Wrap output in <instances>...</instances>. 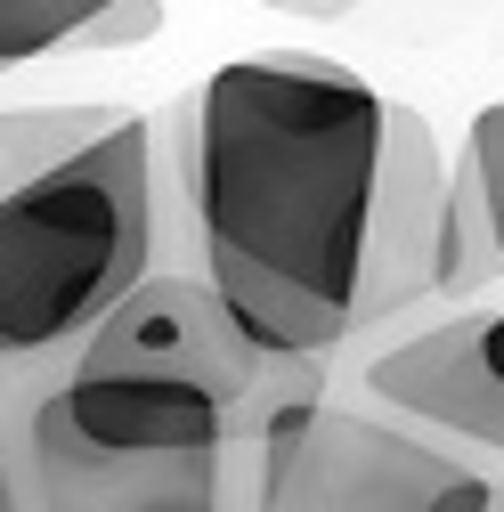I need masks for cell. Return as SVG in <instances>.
Returning <instances> with one entry per match:
<instances>
[{
  "label": "cell",
  "mask_w": 504,
  "mask_h": 512,
  "mask_svg": "<svg viewBox=\"0 0 504 512\" xmlns=\"http://www.w3.org/2000/svg\"><path fill=\"white\" fill-rule=\"evenodd\" d=\"M439 204H448V147L431 114L383 98V163H374V212H366V269H358V334L391 326L399 309L431 293Z\"/></svg>",
  "instance_id": "5b68a950"
},
{
  "label": "cell",
  "mask_w": 504,
  "mask_h": 512,
  "mask_svg": "<svg viewBox=\"0 0 504 512\" xmlns=\"http://www.w3.org/2000/svg\"><path fill=\"white\" fill-rule=\"evenodd\" d=\"M366 391L391 415L504 456V309H464L448 326L391 342L383 358H366Z\"/></svg>",
  "instance_id": "8992f818"
},
{
  "label": "cell",
  "mask_w": 504,
  "mask_h": 512,
  "mask_svg": "<svg viewBox=\"0 0 504 512\" xmlns=\"http://www.w3.org/2000/svg\"><path fill=\"white\" fill-rule=\"evenodd\" d=\"M163 33V0H106V9L66 41V57H98V49H139Z\"/></svg>",
  "instance_id": "8fae6325"
},
{
  "label": "cell",
  "mask_w": 504,
  "mask_h": 512,
  "mask_svg": "<svg viewBox=\"0 0 504 512\" xmlns=\"http://www.w3.org/2000/svg\"><path fill=\"white\" fill-rule=\"evenodd\" d=\"M504 277V252H496V220H488V196H480V171L456 155L448 163V204H439V252H431V293H480Z\"/></svg>",
  "instance_id": "ba28073f"
},
{
  "label": "cell",
  "mask_w": 504,
  "mask_h": 512,
  "mask_svg": "<svg viewBox=\"0 0 504 512\" xmlns=\"http://www.w3.org/2000/svg\"><path fill=\"white\" fill-rule=\"evenodd\" d=\"M131 106L114 98H49V106H0V196H17L25 179L57 171L66 155H82L90 139H106Z\"/></svg>",
  "instance_id": "52a82bcc"
},
{
  "label": "cell",
  "mask_w": 504,
  "mask_h": 512,
  "mask_svg": "<svg viewBox=\"0 0 504 512\" xmlns=\"http://www.w3.org/2000/svg\"><path fill=\"white\" fill-rule=\"evenodd\" d=\"M196 269L285 358L358 342L383 90L318 49H261L171 106Z\"/></svg>",
  "instance_id": "6da1fadb"
},
{
  "label": "cell",
  "mask_w": 504,
  "mask_h": 512,
  "mask_svg": "<svg viewBox=\"0 0 504 512\" xmlns=\"http://www.w3.org/2000/svg\"><path fill=\"white\" fill-rule=\"evenodd\" d=\"M464 163L480 171V196H488V220H496V252H504V98L472 114V131H464Z\"/></svg>",
  "instance_id": "7c38bea8"
},
{
  "label": "cell",
  "mask_w": 504,
  "mask_h": 512,
  "mask_svg": "<svg viewBox=\"0 0 504 512\" xmlns=\"http://www.w3.org/2000/svg\"><path fill=\"white\" fill-rule=\"evenodd\" d=\"M334 358L236 326L204 269H147L33 407L49 512H261L269 423Z\"/></svg>",
  "instance_id": "7a4b0ae2"
},
{
  "label": "cell",
  "mask_w": 504,
  "mask_h": 512,
  "mask_svg": "<svg viewBox=\"0 0 504 512\" xmlns=\"http://www.w3.org/2000/svg\"><path fill=\"white\" fill-rule=\"evenodd\" d=\"M106 0H0V74L9 66H33V57L66 49Z\"/></svg>",
  "instance_id": "30bf717a"
},
{
  "label": "cell",
  "mask_w": 504,
  "mask_h": 512,
  "mask_svg": "<svg viewBox=\"0 0 504 512\" xmlns=\"http://www.w3.org/2000/svg\"><path fill=\"white\" fill-rule=\"evenodd\" d=\"M496 480L456 447H431L391 415L334 407L326 391L285 399L269 423L261 512H496Z\"/></svg>",
  "instance_id": "277c9868"
},
{
  "label": "cell",
  "mask_w": 504,
  "mask_h": 512,
  "mask_svg": "<svg viewBox=\"0 0 504 512\" xmlns=\"http://www.w3.org/2000/svg\"><path fill=\"white\" fill-rule=\"evenodd\" d=\"M261 9H277V17H350L358 0H261Z\"/></svg>",
  "instance_id": "4fadbf2b"
},
{
  "label": "cell",
  "mask_w": 504,
  "mask_h": 512,
  "mask_svg": "<svg viewBox=\"0 0 504 512\" xmlns=\"http://www.w3.org/2000/svg\"><path fill=\"white\" fill-rule=\"evenodd\" d=\"M49 382L25 366H0V512H49L33 472V407Z\"/></svg>",
  "instance_id": "9c48e42d"
},
{
  "label": "cell",
  "mask_w": 504,
  "mask_h": 512,
  "mask_svg": "<svg viewBox=\"0 0 504 512\" xmlns=\"http://www.w3.org/2000/svg\"><path fill=\"white\" fill-rule=\"evenodd\" d=\"M147 269H163L155 122L122 114L106 139L0 196V366L57 382Z\"/></svg>",
  "instance_id": "3957f363"
}]
</instances>
